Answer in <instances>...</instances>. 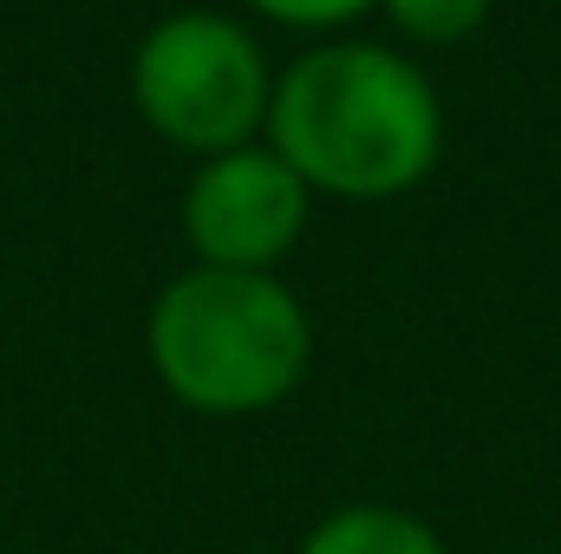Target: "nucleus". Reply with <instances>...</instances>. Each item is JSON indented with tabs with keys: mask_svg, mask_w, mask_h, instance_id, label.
<instances>
[{
	"mask_svg": "<svg viewBox=\"0 0 561 554\" xmlns=\"http://www.w3.org/2000/svg\"><path fill=\"white\" fill-rule=\"evenodd\" d=\"M255 7L275 13V20H294V26H333V20H353L373 0H255Z\"/></svg>",
	"mask_w": 561,
	"mask_h": 554,
	"instance_id": "obj_7",
	"label": "nucleus"
},
{
	"mask_svg": "<svg viewBox=\"0 0 561 554\" xmlns=\"http://www.w3.org/2000/svg\"><path fill=\"white\" fill-rule=\"evenodd\" d=\"M307 222V183L275 150H222L183 196V235L203 255V268L268 275L300 242Z\"/></svg>",
	"mask_w": 561,
	"mask_h": 554,
	"instance_id": "obj_4",
	"label": "nucleus"
},
{
	"mask_svg": "<svg viewBox=\"0 0 561 554\" xmlns=\"http://www.w3.org/2000/svg\"><path fill=\"white\" fill-rule=\"evenodd\" d=\"M399 26H412L419 39H463L477 33V20L490 13V0H386Z\"/></svg>",
	"mask_w": 561,
	"mask_h": 554,
	"instance_id": "obj_6",
	"label": "nucleus"
},
{
	"mask_svg": "<svg viewBox=\"0 0 561 554\" xmlns=\"http://www.w3.org/2000/svg\"><path fill=\"white\" fill-rule=\"evenodd\" d=\"M144 346L176 405L203 417H255L307 379L313 326L275 275L196 268L157 293Z\"/></svg>",
	"mask_w": 561,
	"mask_h": 554,
	"instance_id": "obj_2",
	"label": "nucleus"
},
{
	"mask_svg": "<svg viewBox=\"0 0 561 554\" xmlns=\"http://www.w3.org/2000/svg\"><path fill=\"white\" fill-rule=\"evenodd\" d=\"M144 118L170 143L190 150H242L268 105V72L262 53L242 26L216 13H176L138 46L131 66Z\"/></svg>",
	"mask_w": 561,
	"mask_h": 554,
	"instance_id": "obj_3",
	"label": "nucleus"
},
{
	"mask_svg": "<svg viewBox=\"0 0 561 554\" xmlns=\"http://www.w3.org/2000/svg\"><path fill=\"white\" fill-rule=\"evenodd\" d=\"M300 554H450L444 535L412 516V509H392V503H346L333 516H320L307 529Z\"/></svg>",
	"mask_w": 561,
	"mask_h": 554,
	"instance_id": "obj_5",
	"label": "nucleus"
},
{
	"mask_svg": "<svg viewBox=\"0 0 561 554\" xmlns=\"http://www.w3.org/2000/svg\"><path fill=\"white\" fill-rule=\"evenodd\" d=\"M437 99L399 53L327 46L307 53L275 92V157L333 196H399L437 163Z\"/></svg>",
	"mask_w": 561,
	"mask_h": 554,
	"instance_id": "obj_1",
	"label": "nucleus"
},
{
	"mask_svg": "<svg viewBox=\"0 0 561 554\" xmlns=\"http://www.w3.org/2000/svg\"><path fill=\"white\" fill-rule=\"evenodd\" d=\"M516 554H556V549H516Z\"/></svg>",
	"mask_w": 561,
	"mask_h": 554,
	"instance_id": "obj_8",
	"label": "nucleus"
}]
</instances>
